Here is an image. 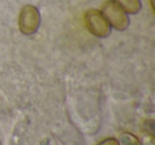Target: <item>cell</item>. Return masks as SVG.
Returning a JSON list of instances; mask_svg holds the SVG:
<instances>
[{
  "label": "cell",
  "instance_id": "obj_8",
  "mask_svg": "<svg viewBox=\"0 0 155 145\" xmlns=\"http://www.w3.org/2000/svg\"><path fill=\"white\" fill-rule=\"evenodd\" d=\"M0 145H2V143H1V141H0Z\"/></svg>",
  "mask_w": 155,
  "mask_h": 145
},
{
  "label": "cell",
  "instance_id": "obj_5",
  "mask_svg": "<svg viewBox=\"0 0 155 145\" xmlns=\"http://www.w3.org/2000/svg\"><path fill=\"white\" fill-rule=\"evenodd\" d=\"M130 14H136L141 9V2L140 0H114Z\"/></svg>",
  "mask_w": 155,
  "mask_h": 145
},
{
  "label": "cell",
  "instance_id": "obj_6",
  "mask_svg": "<svg viewBox=\"0 0 155 145\" xmlns=\"http://www.w3.org/2000/svg\"><path fill=\"white\" fill-rule=\"evenodd\" d=\"M119 145H142L137 137L130 132H123L119 137Z\"/></svg>",
  "mask_w": 155,
  "mask_h": 145
},
{
  "label": "cell",
  "instance_id": "obj_7",
  "mask_svg": "<svg viewBox=\"0 0 155 145\" xmlns=\"http://www.w3.org/2000/svg\"><path fill=\"white\" fill-rule=\"evenodd\" d=\"M97 145H119V142L118 140L114 138H108V139H105V140L101 141L99 144Z\"/></svg>",
  "mask_w": 155,
  "mask_h": 145
},
{
  "label": "cell",
  "instance_id": "obj_3",
  "mask_svg": "<svg viewBox=\"0 0 155 145\" xmlns=\"http://www.w3.org/2000/svg\"><path fill=\"white\" fill-rule=\"evenodd\" d=\"M86 27L94 35L98 37H107L110 34V24L104 17L102 12L91 10L85 15Z\"/></svg>",
  "mask_w": 155,
  "mask_h": 145
},
{
  "label": "cell",
  "instance_id": "obj_2",
  "mask_svg": "<svg viewBox=\"0 0 155 145\" xmlns=\"http://www.w3.org/2000/svg\"><path fill=\"white\" fill-rule=\"evenodd\" d=\"M41 24V15L38 10L33 5H26L19 14L18 26L19 30L25 35H31L38 30Z\"/></svg>",
  "mask_w": 155,
  "mask_h": 145
},
{
  "label": "cell",
  "instance_id": "obj_1",
  "mask_svg": "<svg viewBox=\"0 0 155 145\" xmlns=\"http://www.w3.org/2000/svg\"><path fill=\"white\" fill-rule=\"evenodd\" d=\"M102 14L110 27L116 30L123 31L129 27L130 18L125 11L114 0H108L102 5Z\"/></svg>",
  "mask_w": 155,
  "mask_h": 145
},
{
  "label": "cell",
  "instance_id": "obj_4",
  "mask_svg": "<svg viewBox=\"0 0 155 145\" xmlns=\"http://www.w3.org/2000/svg\"><path fill=\"white\" fill-rule=\"evenodd\" d=\"M10 145H58V143L49 136H43L38 139H31L27 138L25 134H15L10 142Z\"/></svg>",
  "mask_w": 155,
  "mask_h": 145
}]
</instances>
